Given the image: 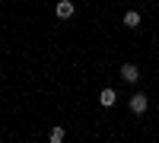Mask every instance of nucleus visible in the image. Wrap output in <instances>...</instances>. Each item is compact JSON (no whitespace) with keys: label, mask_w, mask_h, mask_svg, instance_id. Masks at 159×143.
I'll return each mask as SVG.
<instances>
[{"label":"nucleus","mask_w":159,"mask_h":143,"mask_svg":"<svg viewBox=\"0 0 159 143\" xmlns=\"http://www.w3.org/2000/svg\"><path fill=\"white\" fill-rule=\"evenodd\" d=\"M115 99H118V96H115V89H102V92H99V105H102V108H111V105H115Z\"/></svg>","instance_id":"obj_4"},{"label":"nucleus","mask_w":159,"mask_h":143,"mask_svg":"<svg viewBox=\"0 0 159 143\" xmlns=\"http://www.w3.org/2000/svg\"><path fill=\"white\" fill-rule=\"evenodd\" d=\"M147 105H150V99L143 96V92L130 96V111H134V114H143V111H147Z\"/></svg>","instance_id":"obj_1"},{"label":"nucleus","mask_w":159,"mask_h":143,"mask_svg":"<svg viewBox=\"0 0 159 143\" xmlns=\"http://www.w3.org/2000/svg\"><path fill=\"white\" fill-rule=\"evenodd\" d=\"M124 25H127V29H137V25H140V13L137 10H127L124 13Z\"/></svg>","instance_id":"obj_5"},{"label":"nucleus","mask_w":159,"mask_h":143,"mask_svg":"<svg viewBox=\"0 0 159 143\" xmlns=\"http://www.w3.org/2000/svg\"><path fill=\"white\" fill-rule=\"evenodd\" d=\"M48 140H51V143H64V127H61V124H57V127H51Z\"/></svg>","instance_id":"obj_6"},{"label":"nucleus","mask_w":159,"mask_h":143,"mask_svg":"<svg viewBox=\"0 0 159 143\" xmlns=\"http://www.w3.org/2000/svg\"><path fill=\"white\" fill-rule=\"evenodd\" d=\"M73 3H70V0H57V7H54V13H57V19H70L73 16Z\"/></svg>","instance_id":"obj_3"},{"label":"nucleus","mask_w":159,"mask_h":143,"mask_svg":"<svg viewBox=\"0 0 159 143\" xmlns=\"http://www.w3.org/2000/svg\"><path fill=\"white\" fill-rule=\"evenodd\" d=\"M121 80H124V83H137V80H140L137 64H124V67H121Z\"/></svg>","instance_id":"obj_2"}]
</instances>
